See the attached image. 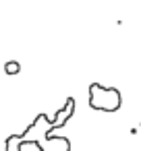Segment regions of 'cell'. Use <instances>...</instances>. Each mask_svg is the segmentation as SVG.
Returning a JSON list of instances; mask_svg holds the SVG:
<instances>
[{"label":"cell","mask_w":141,"mask_h":151,"mask_svg":"<svg viewBox=\"0 0 141 151\" xmlns=\"http://www.w3.org/2000/svg\"><path fill=\"white\" fill-rule=\"evenodd\" d=\"M122 106V95L116 87H106L100 83L89 85V108L98 112H118Z\"/></svg>","instance_id":"6da1fadb"},{"label":"cell","mask_w":141,"mask_h":151,"mask_svg":"<svg viewBox=\"0 0 141 151\" xmlns=\"http://www.w3.org/2000/svg\"><path fill=\"white\" fill-rule=\"evenodd\" d=\"M46 143L50 147H44L40 141H19V149H23L25 145H33L38 147L40 151H71V141L67 137H52V134H46Z\"/></svg>","instance_id":"7a4b0ae2"},{"label":"cell","mask_w":141,"mask_h":151,"mask_svg":"<svg viewBox=\"0 0 141 151\" xmlns=\"http://www.w3.org/2000/svg\"><path fill=\"white\" fill-rule=\"evenodd\" d=\"M4 73H7V75H19V73H21V64H19L17 60H9V62L4 64Z\"/></svg>","instance_id":"3957f363"}]
</instances>
